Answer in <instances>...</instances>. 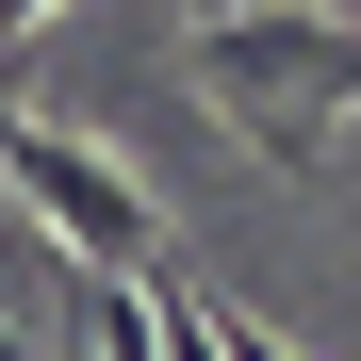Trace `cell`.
<instances>
[{"instance_id": "obj_1", "label": "cell", "mask_w": 361, "mask_h": 361, "mask_svg": "<svg viewBox=\"0 0 361 361\" xmlns=\"http://www.w3.org/2000/svg\"><path fill=\"white\" fill-rule=\"evenodd\" d=\"M180 66H197V99H214L263 164L329 180V132L361 115V33L329 17V0H230V17H197Z\"/></svg>"}, {"instance_id": "obj_2", "label": "cell", "mask_w": 361, "mask_h": 361, "mask_svg": "<svg viewBox=\"0 0 361 361\" xmlns=\"http://www.w3.org/2000/svg\"><path fill=\"white\" fill-rule=\"evenodd\" d=\"M0 197H33L66 263H115V279H148V263H164L148 180L115 164V148H82V132H49V115H0Z\"/></svg>"}, {"instance_id": "obj_3", "label": "cell", "mask_w": 361, "mask_h": 361, "mask_svg": "<svg viewBox=\"0 0 361 361\" xmlns=\"http://www.w3.org/2000/svg\"><path fill=\"white\" fill-rule=\"evenodd\" d=\"M214 345H230V361H295V345H279V329H247V312H214Z\"/></svg>"}, {"instance_id": "obj_4", "label": "cell", "mask_w": 361, "mask_h": 361, "mask_svg": "<svg viewBox=\"0 0 361 361\" xmlns=\"http://www.w3.org/2000/svg\"><path fill=\"white\" fill-rule=\"evenodd\" d=\"M197 17H230V0H197Z\"/></svg>"}, {"instance_id": "obj_5", "label": "cell", "mask_w": 361, "mask_h": 361, "mask_svg": "<svg viewBox=\"0 0 361 361\" xmlns=\"http://www.w3.org/2000/svg\"><path fill=\"white\" fill-rule=\"evenodd\" d=\"M0 361H17V329H0Z\"/></svg>"}]
</instances>
